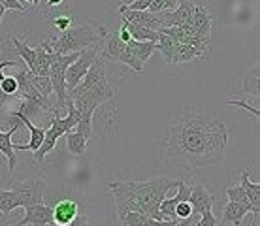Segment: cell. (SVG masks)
Returning a JSON list of instances; mask_svg holds the SVG:
<instances>
[{"label": "cell", "instance_id": "cell-1", "mask_svg": "<svg viewBox=\"0 0 260 226\" xmlns=\"http://www.w3.org/2000/svg\"><path fill=\"white\" fill-rule=\"evenodd\" d=\"M228 130L204 111H185L172 123L166 136V156L187 172L209 166L224 156Z\"/></svg>", "mask_w": 260, "mask_h": 226}, {"label": "cell", "instance_id": "cell-2", "mask_svg": "<svg viewBox=\"0 0 260 226\" xmlns=\"http://www.w3.org/2000/svg\"><path fill=\"white\" fill-rule=\"evenodd\" d=\"M106 34V28L102 26H92L89 23L81 25H72L68 30L60 33L59 38H47L44 40L40 47H44L47 53H57V55H68V53L83 51L87 47L102 42Z\"/></svg>", "mask_w": 260, "mask_h": 226}, {"label": "cell", "instance_id": "cell-3", "mask_svg": "<svg viewBox=\"0 0 260 226\" xmlns=\"http://www.w3.org/2000/svg\"><path fill=\"white\" fill-rule=\"evenodd\" d=\"M176 187V179L170 177H155L151 181L140 183V181H130V188L134 192L140 213L147 215L155 220H164L162 215L158 213V206L164 200V196L168 194L170 188Z\"/></svg>", "mask_w": 260, "mask_h": 226}, {"label": "cell", "instance_id": "cell-4", "mask_svg": "<svg viewBox=\"0 0 260 226\" xmlns=\"http://www.w3.org/2000/svg\"><path fill=\"white\" fill-rule=\"evenodd\" d=\"M100 49H102V42H98V44L91 45V47H87V49H83V51L79 53V57L66 68V76H64L66 92L74 90L79 83H81V79L85 78V74L89 72L92 62L100 57Z\"/></svg>", "mask_w": 260, "mask_h": 226}, {"label": "cell", "instance_id": "cell-5", "mask_svg": "<svg viewBox=\"0 0 260 226\" xmlns=\"http://www.w3.org/2000/svg\"><path fill=\"white\" fill-rule=\"evenodd\" d=\"M44 181L42 179H23L12 183V190L17 194L21 207L44 204Z\"/></svg>", "mask_w": 260, "mask_h": 226}, {"label": "cell", "instance_id": "cell-6", "mask_svg": "<svg viewBox=\"0 0 260 226\" xmlns=\"http://www.w3.org/2000/svg\"><path fill=\"white\" fill-rule=\"evenodd\" d=\"M25 217L15 226H51L53 224V213L51 206L46 204H36V206L23 207Z\"/></svg>", "mask_w": 260, "mask_h": 226}, {"label": "cell", "instance_id": "cell-7", "mask_svg": "<svg viewBox=\"0 0 260 226\" xmlns=\"http://www.w3.org/2000/svg\"><path fill=\"white\" fill-rule=\"evenodd\" d=\"M117 13L121 15V19L128 21L132 25H140V26H145V28H151V30H160L162 28V23L158 19V15L156 13H151L147 10H143V12H132V10H126V8H119Z\"/></svg>", "mask_w": 260, "mask_h": 226}, {"label": "cell", "instance_id": "cell-8", "mask_svg": "<svg viewBox=\"0 0 260 226\" xmlns=\"http://www.w3.org/2000/svg\"><path fill=\"white\" fill-rule=\"evenodd\" d=\"M53 213V226H68L72 220L79 215V206L76 200L62 198L51 207Z\"/></svg>", "mask_w": 260, "mask_h": 226}, {"label": "cell", "instance_id": "cell-9", "mask_svg": "<svg viewBox=\"0 0 260 226\" xmlns=\"http://www.w3.org/2000/svg\"><path fill=\"white\" fill-rule=\"evenodd\" d=\"M213 202H215L213 194L206 188V185L194 183L190 187L189 204L192 207V215H202L204 211H211L213 209Z\"/></svg>", "mask_w": 260, "mask_h": 226}, {"label": "cell", "instance_id": "cell-10", "mask_svg": "<svg viewBox=\"0 0 260 226\" xmlns=\"http://www.w3.org/2000/svg\"><path fill=\"white\" fill-rule=\"evenodd\" d=\"M23 126L21 121H17V124H13L8 132H2L0 130V153L8 158V181H12V174L15 172V166H17V155L13 151V143H12V136L15 132H19V128Z\"/></svg>", "mask_w": 260, "mask_h": 226}, {"label": "cell", "instance_id": "cell-11", "mask_svg": "<svg viewBox=\"0 0 260 226\" xmlns=\"http://www.w3.org/2000/svg\"><path fill=\"white\" fill-rule=\"evenodd\" d=\"M187 25H190V28L194 30L196 36H200V38H211L213 17H211V13L206 10V6L200 4V2L196 4L194 13H192V17H190V21Z\"/></svg>", "mask_w": 260, "mask_h": 226}, {"label": "cell", "instance_id": "cell-12", "mask_svg": "<svg viewBox=\"0 0 260 226\" xmlns=\"http://www.w3.org/2000/svg\"><path fill=\"white\" fill-rule=\"evenodd\" d=\"M249 174H251V170H245L241 174V187H243L245 196H247L249 204H251L253 217L256 219L260 211V183H253V181L249 179Z\"/></svg>", "mask_w": 260, "mask_h": 226}, {"label": "cell", "instance_id": "cell-13", "mask_svg": "<svg viewBox=\"0 0 260 226\" xmlns=\"http://www.w3.org/2000/svg\"><path fill=\"white\" fill-rule=\"evenodd\" d=\"M247 213H251V209L241 204H234V202H228L226 207H224V213H222V222L221 224H234L241 226L243 219L247 217Z\"/></svg>", "mask_w": 260, "mask_h": 226}, {"label": "cell", "instance_id": "cell-14", "mask_svg": "<svg viewBox=\"0 0 260 226\" xmlns=\"http://www.w3.org/2000/svg\"><path fill=\"white\" fill-rule=\"evenodd\" d=\"M200 57H206V53H202L200 49H196L192 45H187V44H179L176 47V51L172 55L168 64H181V62H190V60H194V58H200Z\"/></svg>", "mask_w": 260, "mask_h": 226}, {"label": "cell", "instance_id": "cell-15", "mask_svg": "<svg viewBox=\"0 0 260 226\" xmlns=\"http://www.w3.org/2000/svg\"><path fill=\"white\" fill-rule=\"evenodd\" d=\"M12 44H13V49L19 53V57L23 58V62L28 68V72L34 76V70H36V51H34V47L25 44V42H21V40H17L15 36L12 38Z\"/></svg>", "mask_w": 260, "mask_h": 226}, {"label": "cell", "instance_id": "cell-16", "mask_svg": "<svg viewBox=\"0 0 260 226\" xmlns=\"http://www.w3.org/2000/svg\"><path fill=\"white\" fill-rule=\"evenodd\" d=\"M123 25L126 26L130 38L134 40V42H153V44H156V40H158V33L156 30H151V28H145V26H140V25H132V23H128V21L124 19H123Z\"/></svg>", "mask_w": 260, "mask_h": 226}, {"label": "cell", "instance_id": "cell-17", "mask_svg": "<svg viewBox=\"0 0 260 226\" xmlns=\"http://www.w3.org/2000/svg\"><path fill=\"white\" fill-rule=\"evenodd\" d=\"M117 215L123 226H153L156 222L155 219L143 213H136V211H117Z\"/></svg>", "mask_w": 260, "mask_h": 226}, {"label": "cell", "instance_id": "cell-18", "mask_svg": "<svg viewBox=\"0 0 260 226\" xmlns=\"http://www.w3.org/2000/svg\"><path fill=\"white\" fill-rule=\"evenodd\" d=\"M128 49L132 51V55L140 60V62H147L149 60V57L153 55V51H155V44L153 42H134V40H130L128 44Z\"/></svg>", "mask_w": 260, "mask_h": 226}, {"label": "cell", "instance_id": "cell-19", "mask_svg": "<svg viewBox=\"0 0 260 226\" xmlns=\"http://www.w3.org/2000/svg\"><path fill=\"white\" fill-rule=\"evenodd\" d=\"M64 136H66V145H68V151H70L72 155L81 156L85 151H87V140H85L81 134H78L74 128L68 130Z\"/></svg>", "mask_w": 260, "mask_h": 226}, {"label": "cell", "instance_id": "cell-20", "mask_svg": "<svg viewBox=\"0 0 260 226\" xmlns=\"http://www.w3.org/2000/svg\"><path fill=\"white\" fill-rule=\"evenodd\" d=\"M258 66H253L251 70L247 72V76H243V81H241V89H243V92H247V94H251V96L256 100L260 94L258 90Z\"/></svg>", "mask_w": 260, "mask_h": 226}, {"label": "cell", "instance_id": "cell-21", "mask_svg": "<svg viewBox=\"0 0 260 226\" xmlns=\"http://www.w3.org/2000/svg\"><path fill=\"white\" fill-rule=\"evenodd\" d=\"M17 207H21L17 194L13 192L12 188H0V213L8 215Z\"/></svg>", "mask_w": 260, "mask_h": 226}, {"label": "cell", "instance_id": "cell-22", "mask_svg": "<svg viewBox=\"0 0 260 226\" xmlns=\"http://www.w3.org/2000/svg\"><path fill=\"white\" fill-rule=\"evenodd\" d=\"M57 136H55V132H53L51 128H46V136H44V142H42V145H40V149L34 153V160L36 162H44V158H46L49 153H51L53 149H55V143H57Z\"/></svg>", "mask_w": 260, "mask_h": 226}, {"label": "cell", "instance_id": "cell-23", "mask_svg": "<svg viewBox=\"0 0 260 226\" xmlns=\"http://www.w3.org/2000/svg\"><path fill=\"white\" fill-rule=\"evenodd\" d=\"M36 51V70H34V76H42V78H47L49 76V53L36 45L34 47Z\"/></svg>", "mask_w": 260, "mask_h": 226}, {"label": "cell", "instance_id": "cell-24", "mask_svg": "<svg viewBox=\"0 0 260 226\" xmlns=\"http://www.w3.org/2000/svg\"><path fill=\"white\" fill-rule=\"evenodd\" d=\"M30 83H32V87L38 90L42 96L51 102L53 87H51V79H49V76H47V78H42V76H30Z\"/></svg>", "mask_w": 260, "mask_h": 226}, {"label": "cell", "instance_id": "cell-25", "mask_svg": "<svg viewBox=\"0 0 260 226\" xmlns=\"http://www.w3.org/2000/svg\"><path fill=\"white\" fill-rule=\"evenodd\" d=\"M226 196H228V202H234V204H241V206H245L251 209V204H249L247 196H245V190L241 185L238 187H228L226 188ZM253 213V211H251Z\"/></svg>", "mask_w": 260, "mask_h": 226}, {"label": "cell", "instance_id": "cell-26", "mask_svg": "<svg viewBox=\"0 0 260 226\" xmlns=\"http://www.w3.org/2000/svg\"><path fill=\"white\" fill-rule=\"evenodd\" d=\"M49 23H51L57 30L64 33V30H68V28L72 26V23H74V17H72V13H59V15H55Z\"/></svg>", "mask_w": 260, "mask_h": 226}, {"label": "cell", "instance_id": "cell-27", "mask_svg": "<svg viewBox=\"0 0 260 226\" xmlns=\"http://www.w3.org/2000/svg\"><path fill=\"white\" fill-rule=\"evenodd\" d=\"M0 92L2 96H17V81L13 76H4L0 81Z\"/></svg>", "mask_w": 260, "mask_h": 226}, {"label": "cell", "instance_id": "cell-28", "mask_svg": "<svg viewBox=\"0 0 260 226\" xmlns=\"http://www.w3.org/2000/svg\"><path fill=\"white\" fill-rule=\"evenodd\" d=\"M194 226H219V222H217V217L213 215V211H204L200 215V219L196 220Z\"/></svg>", "mask_w": 260, "mask_h": 226}, {"label": "cell", "instance_id": "cell-29", "mask_svg": "<svg viewBox=\"0 0 260 226\" xmlns=\"http://www.w3.org/2000/svg\"><path fill=\"white\" fill-rule=\"evenodd\" d=\"M0 4L6 8V10H13V12L26 13V8L23 6V2H21V0H0Z\"/></svg>", "mask_w": 260, "mask_h": 226}, {"label": "cell", "instance_id": "cell-30", "mask_svg": "<svg viewBox=\"0 0 260 226\" xmlns=\"http://www.w3.org/2000/svg\"><path fill=\"white\" fill-rule=\"evenodd\" d=\"M192 215V207H190L189 202H181V204H177L176 207V217L177 219H187Z\"/></svg>", "mask_w": 260, "mask_h": 226}, {"label": "cell", "instance_id": "cell-31", "mask_svg": "<svg viewBox=\"0 0 260 226\" xmlns=\"http://www.w3.org/2000/svg\"><path fill=\"white\" fill-rule=\"evenodd\" d=\"M228 104H232V106H240V108H243V110L251 111V115L260 117V110L256 108V106H253V104H247V102H243V100H228Z\"/></svg>", "mask_w": 260, "mask_h": 226}, {"label": "cell", "instance_id": "cell-32", "mask_svg": "<svg viewBox=\"0 0 260 226\" xmlns=\"http://www.w3.org/2000/svg\"><path fill=\"white\" fill-rule=\"evenodd\" d=\"M70 2L72 0H44V4H46L49 10H53V12H55V10H60L64 4L66 6H70Z\"/></svg>", "mask_w": 260, "mask_h": 226}, {"label": "cell", "instance_id": "cell-33", "mask_svg": "<svg viewBox=\"0 0 260 226\" xmlns=\"http://www.w3.org/2000/svg\"><path fill=\"white\" fill-rule=\"evenodd\" d=\"M19 66V60H0V81L4 79V68H17Z\"/></svg>", "mask_w": 260, "mask_h": 226}, {"label": "cell", "instance_id": "cell-34", "mask_svg": "<svg viewBox=\"0 0 260 226\" xmlns=\"http://www.w3.org/2000/svg\"><path fill=\"white\" fill-rule=\"evenodd\" d=\"M196 220H198V215H190L187 219H177L176 226H194Z\"/></svg>", "mask_w": 260, "mask_h": 226}, {"label": "cell", "instance_id": "cell-35", "mask_svg": "<svg viewBox=\"0 0 260 226\" xmlns=\"http://www.w3.org/2000/svg\"><path fill=\"white\" fill-rule=\"evenodd\" d=\"M68 226H89V222H87V217H85V215L79 213Z\"/></svg>", "mask_w": 260, "mask_h": 226}, {"label": "cell", "instance_id": "cell-36", "mask_svg": "<svg viewBox=\"0 0 260 226\" xmlns=\"http://www.w3.org/2000/svg\"><path fill=\"white\" fill-rule=\"evenodd\" d=\"M166 2V12H170V10H174V8L179 4V0H164Z\"/></svg>", "mask_w": 260, "mask_h": 226}, {"label": "cell", "instance_id": "cell-37", "mask_svg": "<svg viewBox=\"0 0 260 226\" xmlns=\"http://www.w3.org/2000/svg\"><path fill=\"white\" fill-rule=\"evenodd\" d=\"M4 13H6V8L0 4V26H2V19H4Z\"/></svg>", "mask_w": 260, "mask_h": 226}, {"label": "cell", "instance_id": "cell-38", "mask_svg": "<svg viewBox=\"0 0 260 226\" xmlns=\"http://www.w3.org/2000/svg\"><path fill=\"white\" fill-rule=\"evenodd\" d=\"M132 2H136V0H121V6H130Z\"/></svg>", "mask_w": 260, "mask_h": 226}, {"label": "cell", "instance_id": "cell-39", "mask_svg": "<svg viewBox=\"0 0 260 226\" xmlns=\"http://www.w3.org/2000/svg\"><path fill=\"white\" fill-rule=\"evenodd\" d=\"M42 2V0H30V4H32L34 8H38V4Z\"/></svg>", "mask_w": 260, "mask_h": 226}, {"label": "cell", "instance_id": "cell-40", "mask_svg": "<svg viewBox=\"0 0 260 226\" xmlns=\"http://www.w3.org/2000/svg\"><path fill=\"white\" fill-rule=\"evenodd\" d=\"M25 2H30V0H25Z\"/></svg>", "mask_w": 260, "mask_h": 226}, {"label": "cell", "instance_id": "cell-41", "mask_svg": "<svg viewBox=\"0 0 260 226\" xmlns=\"http://www.w3.org/2000/svg\"><path fill=\"white\" fill-rule=\"evenodd\" d=\"M51 226H53V224H51Z\"/></svg>", "mask_w": 260, "mask_h": 226}]
</instances>
